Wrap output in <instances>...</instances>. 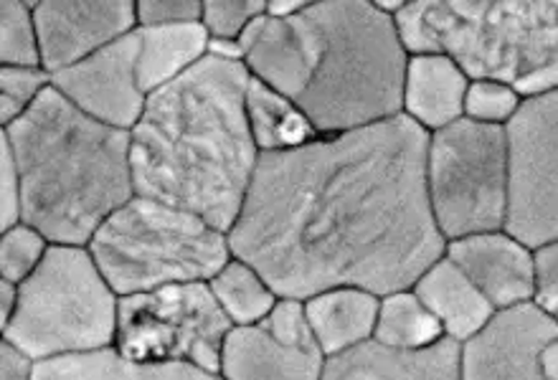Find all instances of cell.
I'll list each match as a JSON object with an SVG mask.
<instances>
[{
	"mask_svg": "<svg viewBox=\"0 0 558 380\" xmlns=\"http://www.w3.org/2000/svg\"><path fill=\"white\" fill-rule=\"evenodd\" d=\"M429 132L412 120L317 137L262 152L231 254L252 263L277 297L310 299L336 286L412 290L441 259L445 236L426 196Z\"/></svg>",
	"mask_w": 558,
	"mask_h": 380,
	"instance_id": "6da1fadb",
	"label": "cell"
},
{
	"mask_svg": "<svg viewBox=\"0 0 558 380\" xmlns=\"http://www.w3.org/2000/svg\"><path fill=\"white\" fill-rule=\"evenodd\" d=\"M250 82L239 61L206 57L153 91L130 130L135 196L183 208L229 234L262 155L246 120Z\"/></svg>",
	"mask_w": 558,
	"mask_h": 380,
	"instance_id": "7a4b0ae2",
	"label": "cell"
},
{
	"mask_svg": "<svg viewBox=\"0 0 558 380\" xmlns=\"http://www.w3.org/2000/svg\"><path fill=\"white\" fill-rule=\"evenodd\" d=\"M407 64L393 15L368 0H323L284 21L272 89L320 137L343 135L399 118Z\"/></svg>",
	"mask_w": 558,
	"mask_h": 380,
	"instance_id": "3957f363",
	"label": "cell"
},
{
	"mask_svg": "<svg viewBox=\"0 0 558 380\" xmlns=\"http://www.w3.org/2000/svg\"><path fill=\"white\" fill-rule=\"evenodd\" d=\"M3 135L21 173L23 223L51 244L89 246L97 229L135 198L130 132L76 110L53 87Z\"/></svg>",
	"mask_w": 558,
	"mask_h": 380,
	"instance_id": "277c9868",
	"label": "cell"
},
{
	"mask_svg": "<svg viewBox=\"0 0 558 380\" xmlns=\"http://www.w3.org/2000/svg\"><path fill=\"white\" fill-rule=\"evenodd\" d=\"M393 21L409 57L447 53L523 99L558 89V0H414Z\"/></svg>",
	"mask_w": 558,
	"mask_h": 380,
	"instance_id": "5b68a950",
	"label": "cell"
},
{
	"mask_svg": "<svg viewBox=\"0 0 558 380\" xmlns=\"http://www.w3.org/2000/svg\"><path fill=\"white\" fill-rule=\"evenodd\" d=\"M87 249L120 297L170 284L211 282L234 259L229 234L196 213L143 196L118 208Z\"/></svg>",
	"mask_w": 558,
	"mask_h": 380,
	"instance_id": "8992f818",
	"label": "cell"
},
{
	"mask_svg": "<svg viewBox=\"0 0 558 380\" xmlns=\"http://www.w3.org/2000/svg\"><path fill=\"white\" fill-rule=\"evenodd\" d=\"M120 294L87 246L51 244L44 261L19 284V305L3 343L44 363L114 347Z\"/></svg>",
	"mask_w": 558,
	"mask_h": 380,
	"instance_id": "52a82bcc",
	"label": "cell"
},
{
	"mask_svg": "<svg viewBox=\"0 0 558 380\" xmlns=\"http://www.w3.org/2000/svg\"><path fill=\"white\" fill-rule=\"evenodd\" d=\"M508 193L506 127L462 118L432 132L426 145V196L445 242L506 229Z\"/></svg>",
	"mask_w": 558,
	"mask_h": 380,
	"instance_id": "ba28073f",
	"label": "cell"
},
{
	"mask_svg": "<svg viewBox=\"0 0 558 380\" xmlns=\"http://www.w3.org/2000/svg\"><path fill=\"white\" fill-rule=\"evenodd\" d=\"M231 328L208 282L170 284L120 297L114 351L135 363H183L219 373Z\"/></svg>",
	"mask_w": 558,
	"mask_h": 380,
	"instance_id": "9c48e42d",
	"label": "cell"
},
{
	"mask_svg": "<svg viewBox=\"0 0 558 380\" xmlns=\"http://www.w3.org/2000/svg\"><path fill=\"white\" fill-rule=\"evenodd\" d=\"M508 221L506 231L538 249L558 242V89L523 99L508 122Z\"/></svg>",
	"mask_w": 558,
	"mask_h": 380,
	"instance_id": "30bf717a",
	"label": "cell"
},
{
	"mask_svg": "<svg viewBox=\"0 0 558 380\" xmlns=\"http://www.w3.org/2000/svg\"><path fill=\"white\" fill-rule=\"evenodd\" d=\"M137 49L140 36L133 30L80 64L53 74L51 87L89 118L130 132L143 118L150 97L140 84Z\"/></svg>",
	"mask_w": 558,
	"mask_h": 380,
	"instance_id": "8fae6325",
	"label": "cell"
},
{
	"mask_svg": "<svg viewBox=\"0 0 558 380\" xmlns=\"http://www.w3.org/2000/svg\"><path fill=\"white\" fill-rule=\"evenodd\" d=\"M34 19L41 44V66L53 76L137 30V3L36 0Z\"/></svg>",
	"mask_w": 558,
	"mask_h": 380,
	"instance_id": "7c38bea8",
	"label": "cell"
},
{
	"mask_svg": "<svg viewBox=\"0 0 558 380\" xmlns=\"http://www.w3.org/2000/svg\"><path fill=\"white\" fill-rule=\"evenodd\" d=\"M558 335L554 315L533 305L502 309L460 345V380H546L541 351Z\"/></svg>",
	"mask_w": 558,
	"mask_h": 380,
	"instance_id": "4fadbf2b",
	"label": "cell"
},
{
	"mask_svg": "<svg viewBox=\"0 0 558 380\" xmlns=\"http://www.w3.org/2000/svg\"><path fill=\"white\" fill-rule=\"evenodd\" d=\"M445 256L472 279L498 312L533 302V249L506 229L447 242Z\"/></svg>",
	"mask_w": 558,
	"mask_h": 380,
	"instance_id": "5bb4252c",
	"label": "cell"
},
{
	"mask_svg": "<svg viewBox=\"0 0 558 380\" xmlns=\"http://www.w3.org/2000/svg\"><path fill=\"white\" fill-rule=\"evenodd\" d=\"M325 353L317 340H287L262 320L231 328L223 340V380H323Z\"/></svg>",
	"mask_w": 558,
	"mask_h": 380,
	"instance_id": "9a60e30c",
	"label": "cell"
},
{
	"mask_svg": "<svg viewBox=\"0 0 558 380\" xmlns=\"http://www.w3.org/2000/svg\"><path fill=\"white\" fill-rule=\"evenodd\" d=\"M323 380H460V343L445 338L424 351H393L368 340L325 360Z\"/></svg>",
	"mask_w": 558,
	"mask_h": 380,
	"instance_id": "2e32d148",
	"label": "cell"
},
{
	"mask_svg": "<svg viewBox=\"0 0 558 380\" xmlns=\"http://www.w3.org/2000/svg\"><path fill=\"white\" fill-rule=\"evenodd\" d=\"M470 76L447 53L409 57L401 114L424 132H439L464 118Z\"/></svg>",
	"mask_w": 558,
	"mask_h": 380,
	"instance_id": "e0dca14e",
	"label": "cell"
},
{
	"mask_svg": "<svg viewBox=\"0 0 558 380\" xmlns=\"http://www.w3.org/2000/svg\"><path fill=\"white\" fill-rule=\"evenodd\" d=\"M412 290L424 302V307L437 317L445 338L460 345L475 338L480 330H485L487 322L498 312L449 256L434 261L416 279Z\"/></svg>",
	"mask_w": 558,
	"mask_h": 380,
	"instance_id": "ac0fdd59",
	"label": "cell"
},
{
	"mask_svg": "<svg viewBox=\"0 0 558 380\" xmlns=\"http://www.w3.org/2000/svg\"><path fill=\"white\" fill-rule=\"evenodd\" d=\"M381 297L359 286H336L305 299L313 335L325 358L343 355L374 340Z\"/></svg>",
	"mask_w": 558,
	"mask_h": 380,
	"instance_id": "d6986e66",
	"label": "cell"
},
{
	"mask_svg": "<svg viewBox=\"0 0 558 380\" xmlns=\"http://www.w3.org/2000/svg\"><path fill=\"white\" fill-rule=\"evenodd\" d=\"M137 74L147 95L196 69L208 57V41H211L204 23L137 28Z\"/></svg>",
	"mask_w": 558,
	"mask_h": 380,
	"instance_id": "ffe728a7",
	"label": "cell"
},
{
	"mask_svg": "<svg viewBox=\"0 0 558 380\" xmlns=\"http://www.w3.org/2000/svg\"><path fill=\"white\" fill-rule=\"evenodd\" d=\"M34 380H223L183 363H135L120 355L114 347L107 351L72 355V358L44 360L34 366Z\"/></svg>",
	"mask_w": 558,
	"mask_h": 380,
	"instance_id": "44dd1931",
	"label": "cell"
},
{
	"mask_svg": "<svg viewBox=\"0 0 558 380\" xmlns=\"http://www.w3.org/2000/svg\"><path fill=\"white\" fill-rule=\"evenodd\" d=\"M246 120L259 152H290L320 137L290 97L254 76L246 89Z\"/></svg>",
	"mask_w": 558,
	"mask_h": 380,
	"instance_id": "7402d4cb",
	"label": "cell"
},
{
	"mask_svg": "<svg viewBox=\"0 0 558 380\" xmlns=\"http://www.w3.org/2000/svg\"><path fill=\"white\" fill-rule=\"evenodd\" d=\"M374 340L393 351H424L445 340V330L414 290H399L378 302Z\"/></svg>",
	"mask_w": 558,
	"mask_h": 380,
	"instance_id": "603a6c76",
	"label": "cell"
},
{
	"mask_svg": "<svg viewBox=\"0 0 558 380\" xmlns=\"http://www.w3.org/2000/svg\"><path fill=\"white\" fill-rule=\"evenodd\" d=\"M208 286L234 328L262 322L279 299L267 279L252 263L236 259V256L208 282Z\"/></svg>",
	"mask_w": 558,
	"mask_h": 380,
	"instance_id": "cb8c5ba5",
	"label": "cell"
},
{
	"mask_svg": "<svg viewBox=\"0 0 558 380\" xmlns=\"http://www.w3.org/2000/svg\"><path fill=\"white\" fill-rule=\"evenodd\" d=\"M0 64L41 66L34 3L28 0H3L0 3Z\"/></svg>",
	"mask_w": 558,
	"mask_h": 380,
	"instance_id": "d4e9b609",
	"label": "cell"
},
{
	"mask_svg": "<svg viewBox=\"0 0 558 380\" xmlns=\"http://www.w3.org/2000/svg\"><path fill=\"white\" fill-rule=\"evenodd\" d=\"M53 76L44 66H3L0 69V122L3 130L19 122L46 89Z\"/></svg>",
	"mask_w": 558,
	"mask_h": 380,
	"instance_id": "484cf974",
	"label": "cell"
},
{
	"mask_svg": "<svg viewBox=\"0 0 558 380\" xmlns=\"http://www.w3.org/2000/svg\"><path fill=\"white\" fill-rule=\"evenodd\" d=\"M49 246L51 242L41 231L23 221L19 226L3 231V236H0V277L13 284L26 282L38 269V263L44 261Z\"/></svg>",
	"mask_w": 558,
	"mask_h": 380,
	"instance_id": "4316f807",
	"label": "cell"
},
{
	"mask_svg": "<svg viewBox=\"0 0 558 380\" xmlns=\"http://www.w3.org/2000/svg\"><path fill=\"white\" fill-rule=\"evenodd\" d=\"M521 105V91L510 87V84L475 79L470 82L468 97H464V120L490 127H508V122L515 118Z\"/></svg>",
	"mask_w": 558,
	"mask_h": 380,
	"instance_id": "83f0119b",
	"label": "cell"
},
{
	"mask_svg": "<svg viewBox=\"0 0 558 380\" xmlns=\"http://www.w3.org/2000/svg\"><path fill=\"white\" fill-rule=\"evenodd\" d=\"M265 13L267 0H206L201 23L211 38H239Z\"/></svg>",
	"mask_w": 558,
	"mask_h": 380,
	"instance_id": "f1b7e54d",
	"label": "cell"
},
{
	"mask_svg": "<svg viewBox=\"0 0 558 380\" xmlns=\"http://www.w3.org/2000/svg\"><path fill=\"white\" fill-rule=\"evenodd\" d=\"M23 221L21 173L15 166L11 143L0 135V229L8 231Z\"/></svg>",
	"mask_w": 558,
	"mask_h": 380,
	"instance_id": "f546056e",
	"label": "cell"
},
{
	"mask_svg": "<svg viewBox=\"0 0 558 380\" xmlns=\"http://www.w3.org/2000/svg\"><path fill=\"white\" fill-rule=\"evenodd\" d=\"M201 19H204L201 0H140L137 3V28L185 26V23H201Z\"/></svg>",
	"mask_w": 558,
	"mask_h": 380,
	"instance_id": "4dcf8cb0",
	"label": "cell"
},
{
	"mask_svg": "<svg viewBox=\"0 0 558 380\" xmlns=\"http://www.w3.org/2000/svg\"><path fill=\"white\" fill-rule=\"evenodd\" d=\"M533 305L548 315L558 309V242L533 249Z\"/></svg>",
	"mask_w": 558,
	"mask_h": 380,
	"instance_id": "1f68e13d",
	"label": "cell"
},
{
	"mask_svg": "<svg viewBox=\"0 0 558 380\" xmlns=\"http://www.w3.org/2000/svg\"><path fill=\"white\" fill-rule=\"evenodd\" d=\"M34 366L36 363L21 355L15 347L5 343L0 347V370H3L0 380H34Z\"/></svg>",
	"mask_w": 558,
	"mask_h": 380,
	"instance_id": "d6a6232c",
	"label": "cell"
},
{
	"mask_svg": "<svg viewBox=\"0 0 558 380\" xmlns=\"http://www.w3.org/2000/svg\"><path fill=\"white\" fill-rule=\"evenodd\" d=\"M208 57L244 64V49L242 44H239V38H211V41H208Z\"/></svg>",
	"mask_w": 558,
	"mask_h": 380,
	"instance_id": "836d02e7",
	"label": "cell"
},
{
	"mask_svg": "<svg viewBox=\"0 0 558 380\" xmlns=\"http://www.w3.org/2000/svg\"><path fill=\"white\" fill-rule=\"evenodd\" d=\"M15 305H19V284L0 279V322H3V328L11 322Z\"/></svg>",
	"mask_w": 558,
	"mask_h": 380,
	"instance_id": "e575fe53",
	"label": "cell"
},
{
	"mask_svg": "<svg viewBox=\"0 0 558 380\" xmlns=\"http://www.w3.org/2000/svg\"><path fill=\"white\" fill-rule=\"evenodd\" d=\"M541 370H544L546 380H558V335L548 340L541 351Z\"/></svg>",
	"mask_w": 558,
	"mask_h": 380,
	"instance_id": "d590c367",
	"label": "cell"
},
{
	"mask_svg": "<svg viewBox=\"0 0 558 380\" xmlns=\"http://www.w3.org/2000/svg\"><path fill=\"white\" fill-rule=\"evenodd\" d=\"M307 3H300V0H267V15L272 19H290V15H298Z\"/></svg>",
	"mask_w": 558,
	"mask_h": 380,
	"instance_id": "8d00e7d4",
	"label": "cell"
},
{
	"mask_svg": "<svg viewBox=\"0 0 558 380\" xmlns=\"http://www.w3.org/2000/svg\"><path fill=\"white\" fill-rule=\"evenodd\" d=\"M554 320H556V324H558V309L554 312Z\"/></svg>",
	"mask_w": 558,
	"mask_h": 380,
	"instance_id": "74e56055",
	"label": "cell"
}]
</instances>
